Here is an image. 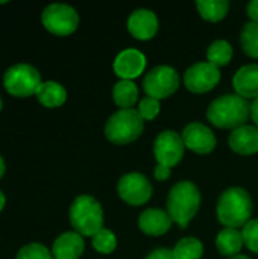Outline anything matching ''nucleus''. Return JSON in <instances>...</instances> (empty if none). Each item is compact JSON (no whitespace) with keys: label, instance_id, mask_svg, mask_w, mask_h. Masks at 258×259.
<instances>
[{"label":"nucleus","instance_id":"1","mask_svg":"<svg viewBox=\"0 0 258 259\" xmlns=\"http://www.w3.org/2000/svg\"><path fill=\"white\" fill-rule=\"evenodd\" d=\"M216 212L219 223L225 228L239 229L252 220L254 203L245 188L231 187L220 194Z\"/></svg>","mask_w":258,"mask_h":259},{"label":"nucleus","instance_id":"2","mask_svg":"<svg viewBox=\"0 0 258 259\" xmlns=\"http://www.w3.org/2000/svg\"><path fill=\"white\" fill-rule=\"evenodd\" d=\"M251 117V103L239 94H225L214 99L207 109V118L220 129L245 126Z\"/></svg>","mask_w":258,"mask_h":259},{"label":"nucleus","instance_id":"3","mask_svg":"<svg viewBox=\"0 0 258 259\" xmlns=\"http://www.w3.org/2000/svg\"><path fill=\"white\" fill-rule=\"evenodd\" d=\"M201 206V191L192 181L175 184L167 196V214L172 222L186 229Z\"/></svg>","mask_w":258,"mask_h":259},{"label":"nucleus","instance_id":"4","mask_svg":"<svg viewBox=\"0 0 258 259\" xmlns=\"http://www.w3.org/2000/svg\"><path fill=\"white\" fill-rule=\"evenodd\" d=\"M70 223L82 237H94L103 229V209L97 199L90 194L78 196L68 211Z\"/></svg>","mask_w":258,"mask_h":259},{"label":"nucleus","instance_id":"5","mask_svg":"<svg viewBox=\"0 0 258 259\" xmlns=\"http://www.w3.org/2000/svg\"><path fill=\"white\" fill-rule=\"evenodd\" d=\"M144 131V120L137 109H119L105 124V137L116 146H126L135 141Z\"/></svg>","mask_w":258,"mask_h":259},{"label":"nucleus","instance_id":"6","mask_svg":"<svg viewBox=\"0 0 258 259\" xmlns=\"http://www.w3.org/2000/svg\"><path fill=\"white\" fill-rule=\"evenodd\" d=\"M41 83L38 70L29 64H15L3 76V85L14 97H29L36 93Z\"/></svg>","mask_w":258,"mask_h":259},{"label":"nucleus","instance_id":"7","mask_svg":"<svg viewBox=\"0 0 258 259\" xmlns=\"http://www.w3.org/2000/svg\"><path fill=\"white\" fill-rule=\"evenodd\" d=\"M179 73L170 65H158L149 70L143 79V90L146 96L157 100L167 99L179 88Z\"/></svg>","mask_w":258,"mask_h":259},{"label":"nucleus","instance_id":"8","mask_svg":"<svg viewBox=\"0 0 258 259\" xmlns=\"http://www.w3.org/2000/svg\"><path fill=\"white\" fill-rule=\"evenodd\" d=\"M41 21L44 27L58 36L71 35L79 24V15L75 8L65 3H52L44 8L41 14Z\"/></svg>","mask_w":258,"mask_h":259},{"label":"nucleus","instance_id":"9","mask_svg":"<svg viewBox=\"0 0 258 259\" xmlns=\"http://www.w3.org/2000/svg\"><path fill=\"white\" fill-rule=\"evenodd\" d=\"M186 144L181 134L175 131H163L154 141V156L158 165L172 168L184 158Z\"/></svg>","mask_w":258,"mask_h":259},{"label":"nucleus","instance_id":"10","mask_svg":"<svg viewBox=\"0 0 258 259\" xmlns=\"http://www.w3.org/2000/svg\"><path fill=\"white\" fill-rule=\"evenodd\" d=\"M117 193L123 202L131 206H141L148 203L152 197L154 188L149 179L137 171L126 173L119 179Z\"/></svg>","mask_w":258,"mask_h":259},{"label":"nucleus","instance_id":"11","mask_svg":"<svg viewBox=\"0 0 258 259\" xmlns=\"http://www.w3.org/2000/svg\"><path fill=\"white\" fill-rule=\"evenodd\" d=\"M220 80V70L208 61L196 62L184 73V85L195 94L211 91Z\"/></svg>","mask_w":258,"mask_h":259},{"label":"nucleus","instance_id":"12","mask_svg":"<svg viewBox=\"0 0 258 259\" xmlns=\"http://www.w3.org/2000/svg\"><path fill=\"white\" fill-rule=\"evenodd\" d=\"M181 137H182L186 147L190 149L192 152L198 153V155L211 153L217 144L214 132L207 124L198 123V121L189 123L184 127Z\"/></svg>","mask_w":258,"mask_h":259},{"label":"nucleus","instance_id":"13","mask_svg":"<svg viewBox=\"0 0 258 259\" xmlns=\"http://www.w3.org/2000/svg\"><path fill=\"white\" fill-rule=\"evenodd\" d=\"M113 68L120 80H132L144 73L146 56L137 49H125L116 56Z\"/></svg>","mask_w":258,"mask_h":259},{"label":"nucleus","instance_id":"14","mask_svg":"<svg viewBox=\"0 0 258 259\" xmlns=\"http://www.w3.org/2000/svg\"><path fill=\"white\" fill-rule=\"evenodd\" d=\"M158 29H160L158 17L151 9H146V8L135 9L131 12L129 18H128L129 33L140 41H146V39L154 38L157 35Z\"/></svg>","mask_w":258,"mask_h":259},{"label":"nucleus","instance_id":"15","mask_svg":"<svg viewBox=\"0 0 258 259\" xmlns=\"http://www.w3.org/2000/svg\"><path fill=\"white\" fill-rule=\"evenodd\" d=\"M172 219L167 211L158 208L144 209L138 217V228L143 234L149 237H161L169 232L172 226Z\"/></svg>","mask_w":258,"mask_h":259},{"label":"nucleus","instance_id":"16","mask_svg":"<svg viewBox=\"0 0 258 259\" xmlns=\"http://www.w3.org/2000/svg\"><path fill=\"white\" fill-rule=\"evenodd\" d=\"M228 144L239 155H255L258 152V127L255 124H245L234 129L228 138Z\"/></svg>","mask_w":258,"mask_h":259},{"label":"nucleus","instance_id":"17","mask_svg":"<svg viewBox=\"0 0 258 259\" xmlns=\"http://www.w3.org/2000/svg\"><path fill=\"white\" fill-rule=\"evenodd\" d=\"M236 94L249 100L258 99V64H248L237 70L233 77Z\"/></svg>","mask_w":258,"mask_h":259},{"label":"nucleus","instance_id":"18","mask_svg":"<svg viewBox=\"0 0 258 259\" xmlns=\"http://www.w3.org/2000/svg\"><path fill=\"white\" fill-rule=\"evenodd\" d=\"M85 243L78 232H65L59 235L52 247V256L55 259H79L84 253Z\"/></svg>","mask_w":258,"mask_h":259},{"label":"nucleus","instance_id":"19","mask_svg":"<svg viewBox=\"0 0 258 259\" xmlns=\"http://www.w3.org/2000/svg\"><path fill=\"white\" fill-rule=\"evenodd\" d=\"M243 246H245L243 235L237 229L225 228L216 237V247L220 252V255H224V256L233 258V256L240 255V250Z\"/></svg>","mask_w":258,"mask_h":259},{"label":"nucleus","instance_id":"20","mask_svg":"<svg viewBox=\"0 0 258 259\" xmlns=\"http://www.w3.org/2000/svg\"><path fill=\"white\" fill-rule=\"evenodd\" d=\"M38 102L46 106V108H58L61 105H64V102L67 100V91L65 88L53 80H47L43 82L40 85V88L35 93Z\"/></svg>","mask_w":258,"mask_h":259},{"label":"nucleus","instance_id":"21","mask_svg":"<svg viewBox=\"0 0 258 259\" xmlns=\"http://www.w3.org/2000/svg\"><path fill=\"white\" fill-rule=\"evenodd\" d=\"M113 100L120 109H134L138 102V88L132 80H119L113 88Z\"/></svg>","mask_w":258,"mask_h":259},{"label":"nucleus","instance_id":"22","mask_svg":"<svg viewBox=\"0 0 258 259\" xmlns=\"http://www.w3.org/2000/svg\"><path fill=\"white\" fill-rule=\"evenodd\" d=\"M196 8L204 20L217 23L227 17L228 9H230V2L228 0H198Z\"/></svg>","mask_w":258,"mask_h":259},{"label":"nucleus","instance_id":"23","mask_svg":"<svg viewBox=\"0 0 258 259\" xmlns=\"http://www.w3.org/2000/svg\"><path fill=\"white\" fill-rule=\"evenodd\" d=\"M233 53V46L227 39H216L207 49V61L219 68L230 64Z\"/></svg>","mask_w":258,"mask_h":259},{"label":"nucleus","instance_id":"24","mask_svg":"<svg viewBox=\"0 0 258 259\" xmlns=\"http://www.w3.org/2000/svg\"><path fill=\"white\" fill-rule=\"evenodd\" d=\"M204 255V246L198 238L186 237L179 240L173 247L175 259H201Z\"/></svg>","mask_w":258,"mask_h":259},{"label":"nucleus","instance_id":"25","mask_svg":"<svg viewBox=\"0 0 258 259\" xmlns=\"http://www.w3.org/2000/svg\"><path fill=\"white\" fill-rule=\"evenodd\" d=\"M240 42H242L243 52L248 56L258 59V23L249 21L242 27Z\"/></svg>","mask_w":258,"mask_h":259},{"label":"nucleus","instance_id":"26","mask_svg":"<svg viewBox=\"0 0 258 259\" xmlns=\"http://www.w3.org/2000/svg\"><path fill=\"white\" fill-rule=\"evenodd\" d=\"M91 244L94 247V250H97L99 253H103V255H109L116 250L117 247V238L114 235L113 231L109 229H102L99 231L93 238H91Z\"/></svg>","mask_w":258,"mask_h":259},{"label":"nucleus","instance_id":"27","mask_svg":"<svg viewBox=\"0 0 258 259\" xmlns=\"http://www.w3.org/2000/svg\"><path fill=\"white\" fill-rule=\"evenodd\" d=\"M137 111H138L140 117H141L144 121H151V120H154V118L160 114V111H161L160 100L146 96V97H143V99L138 102V109H137Z\"/></svg>","mask_w":258,"mask_h":259},{"label":"nucleus","instance_id":"28","mask_svg":"<svg viewBox=\"0 0 258 259\" xmlns=\"http://www.w3.org/2000/svg\"><path fill=\"white\" fill-rule=\"evenodd\" d=\"M15 259H52V253L46 246L40 243H32L21 247Z\"/></svg>","mask_w":258,"mask_h":259},{"label":"nucleus","instance_id":"29","mask_svg":"<svg viewBox=\"0 0 258 259\" xmlns=\"http://www.w3.org/2000/svg\"><path fill=\"white\" fill-rule=\"evenodd\" d=\"M242 235H243V243H245V246H246L251 252L258 253V219H252L251 222H248V223L243 226Z\"/></svg>","mask_w":258,"mask_h":259},{"label":"nucleus","instance_id":"30","mask_svg":"<svg viewBox=\"0 0 258 259\" xmlns=\"http://www.w3.org/2000/svg\"><path fill=\"white\" fill-rule=\"evenodd\" d=\"M146 259H175L173 256V250H169V249H164V247H161V249H155V250H152Z\"/></svg>","mask_w":258,"mask_h":259},{"label":"nucleus","instance_id":"31","mask_svg":"<svg viewBox=\"0 0 258 259\" xmlns=\"http://www.w3.org/2000/svg\"><path fill=\"white\" fill-rule=\"evenodd\" d=\"M170 173H172V168H167V167H163V165H158L155 167L154 170V176L157 181H167L170 178Z\"/></svg>","mask_w":258,"mask_h":259},{"label":"nucleus","instance_id":"32","mask_svg":"<svg viewBox=\"0 0 258 259\" xmlns=\"http://www.w3.org/2000/svg\"><path fill=\"white\" fill-rule=\"evenodd\" d=\"M246 12H248V17L251 18V21L258 23V0H251L248 3Z\"/></svg>","mask_w":258,"mask_h":259},{"label":"nucleus","instance_id":"33","mask_svg":"<svg viewBox=\"0 0 258 259\" xmlns=\"http://www.w3.org/2000/svg\"><path fill=\"white\" fill-rule=\"evenodd\" d=\"M251 118H252V121L255 123V126L258 127V99H255L251 103Z\"/></svg>","mask_w":258,"mask_h":259},{"label":"nucleus","instance_id":"34","mask_svg":"<svg viewBox=\"0 0 258 259\" xmlns=\"http://www.w3.org/2000/svg\"><path fill=\"white\" fill-rule=\"evenodd\" d=\"M3 175H5V161H3V158L0 156V179H2Z\"/></svg>","mask_w":258,"mask_h":259},{"label":"nucleus","instance_id":"35","mask_svg":"<svg viewBox=\"0 0 258 259\" xmlns=\"http://www.w3.org/2000/svg\"><path fill=\"white\" fill-rule=\"evenodd\" d=\"M5 203H6V199H5V194L0 191V211L3 209V206H5Z\"/></svg>","mask_w":258,"mask_h":259},{"label":"nucleus","instance_id":"36","mask_svg":"<svg viewBox=\"0 0 258 259\" xmlns=\"http://www.w3.org/2000/svg\"><path fill=\"white\" fill-rule=\"evenodd\" d=\"M230 259H251L249 256H246V255H237V256H233V258Z\"/></svg>","mask_w":258,"mask_h":259},{"label":"nucleus","instance_id":"37","mask_svg":"<svg viewBox=\"0 0 258 259\" xmlns=\"http://www.w3.org/2000/svg\"><path fill=\"white\" fill-rule=\"evenodd\" d=\"M0 111H2V99H0Z\"/></svg>","mask_w":258,"mask_h":259}]
</instances>
